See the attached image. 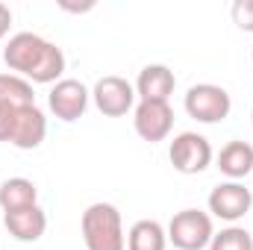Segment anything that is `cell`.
<instances>
[{
    "instance_id": "1",
    "label": "cell",
    "mask_w": 253,
    "mask_h": 250,
    "mask_svg": "<svg viewBox=\"0 0 253 250\" xmlns=\"http://www.w3.org/2000/svg\"><path fill=\"white\" fill-rule=\"evenodd\" d=\"M3 62L9 71L30 83H59L65 71V53L53 42L36 36V33H15L9 44L3 47Z\"/></svg>"
},
{
    "instance_id": "2",
    "label": "cell",
    "mask_w": 253,
    "mask_h": 250,
    "mask_svg": "<svg viewBox=\"0 0 253 250\" xmlns=\"http://www.w3.org/2000/svg\"><path fill=\"white\" fill-rule=\"evenodd\" d=\"M47 135V118L44 112L30 106H9L0 103V141L18 147V150H36Z\"/></svg>"
},
{
    "instance_id": "3",
    "label": "cell",
    "mask_w": 253,
    "mask_h": 250,
    "mask_svg": "<svg viewBox=\"0 0 253 250\" xmlns=\"http://www.w3.org/2000/svg\"><path fill=\"white\" fill-rule=\"evenodd\" d=\"M80 227L85 250H126L124 221L112 203H91L83 212Z\"/></svg>"
},
{
    "instance_id": "4",
    "label": "cell",
    "mask_w": 253,
    "mask_h": 250,
    "mask_svg": "<svg viewBox=\"0 0 253 250\" xmlns=\"http://www.w3.org/2000/svg\"><path fill=\"white\" fill-rule=\"evenodd\" d=\"M168 242L177 250H203L209 248L215 227H212V215L200 212V209H183L171 218L168 224Z\"/></svg>"
},
{
    "instance_id": "5",
    "label": "cell",
    "mask_w": 253,
    "mask_h": 250,
    "mask_svg": "<svg viewBox=\"0 0 253 250\" xmlns=\"http://www.w3.org/2000/svg\"><path fill=\"white\" fill-rule=\"evenodd\" d=\"M230 109H233L230 91L215 83H197L186 91V112L200 124H218L230 115Z\"/></svg>"
},
{
    "instance_id": "6",
    "label": "cell",
    "mask_w": 253,
    "mask_h": 250,
    "mask_svg": "<svg viewBox=\"0 0 253 250\" xmlns=\"http://www.w3.org/2000/svg\"><path fill=\"white\" fill-rule=\"evenodd\" d=\"M212 156H215L212 144L200 132H180V135H174L171 150H168V159H171V165L180 174H203L212 165Z\"/></svg>"
},
{
    "instance_id": "7",
    "label": "cell",
    "mask_w": 253,
    "mask_h": 250,
    "mask_svg": "<svg viewBox=\"0 0 253 250\" xmlns=\"http://www.w3.org/2000/svg\"><path fill=\"white\" fill-rule=\"evenodd\" d=\"M91 97H94V106L106 118H121L135 106V85H129L124 77L109 74V77H100L94 83Z\"/></svg>"
},
{
    "instance_id": "8",
    "label": "cell",
    "mask_w": 253,
    "mask_h": 250,
    "mask_svg": "<svg viewBox=\"0 0 253 250\" xmlns=\"http://www.w3.org/2000/svg\"><path fill=\"white\" fill-rule=\"evenodd\" d=\"M253 206V194L248 186L230 180V183H218L209 191V212L221 221L236 224L239 218H245Z\"/></svg>"
},
{
    "instance_id": "9",
    "label": "cell",
    "mask_w": 253,
    "mask_h": 250,
    "mask_svg": "<svg viewBox=\"0 0 253 250\" xmlns=\"http://www.w3.org/2000/svg\"><path fill=\"white\" fill-rule=\"evenodd\" d=\"M88 88L80 83V80H59L53 88H50V94H47V106H50V112L65 121V124H71V121H77V118H83V112H85V106H88Z\"/></svg>"
},
{
    "instance_id": "10",
    "label": "cell",
    "mask_w": 253,
    "mask_h": 250,
    "mask_svg": "<svg viewBox=\"0 0 253 250\" xmlns=\"http://www.w3.org/2000/svg\"><path fill=\"white\" fill-rule=\"evenodd\" d=\"M132 124H135V132L144 141H150V144L165 141L171 126H174V109H171V103H144V100H138Z\"/></svg>"
},
{
    "instance_id": "11",
    "label": "cell",
    "mask_w": 253,
    "mask_h": 250,
    "mask_svg": "<svg viewBox=\"0 0 253 250\" xmlns=\"http://www.w3.org/2000/svg\"><path fill=\"white\" fill-rule=\"evenodd\" d=\"M177 77L168 65H144L138 80H135V97L144 103H168L174 94Z\"/></svg>"
},
{
    "instance_id": "12",
    "label": "cell",
    "mask_w": 253,
    "mask_h": 250,
    "mask_svg": "<svg viewBox=\"0 0 253 250\" xmlns=\"http://www.w3.org/2000/svg\"><path fill=\"white\" fill-rule=\"evenodd\" d=\"M3 227L18 242H39L44 236V230H47V215L36 203V206L18 209V212H3Z\"/></svg>"
},
{
    "instance_id": "13",
    "label": "cell",
    "mask_w": 253,
    "mask_h": 250,
    "mask_svg": "<svg viewBox=\"0 0 253 250\" xmlns=\"http://www.w3.org/2000/svg\"><path fill=\"white\" fill-rule=\"evenodd\" d=\"M218 171L227 174L236 183L242 177L253 174V144H248V141H230V144H224L221 153H218Z\"/></svg>"
},
{
    "instance_id": "14",
    "label": "cell",
    "mask_w": 253,
    "mask_h": 250,
    "mask_svg": "<svg viewBox=\"0 0 253 250\" xmlns=\"http://www.w3.org/2000/svg\"><path fill=\"white\" fill-rule=\"evenodd\" d=\"M36 203H39V188L33 180L12 177L0 186V209L3 212H18V209L36 206Z\"/></svg>"
},
{
    "instance_id": "15",
    "label": "cell",
    "mask_w": 253,
    "mask_h": 250,
    "mask_svg": "<svg viewBox=\"0 0 253 250\" xmlns=\"http://www.w3.org/2000/svg\"><path fill=\"white\" fill-rule=\"evenodd\" d=\"M168 248V233L159 221H135L132 230L126 233V250H165Z\"/></svg>"
},
{
    "instance_id": "16",
    "label": "cell",
    "mask_w": 253,
    "mask_h": 250,
    "mask_svg": "<svg viewBox=\"0 0 253 250\" xmlns=\"http://www.w3.org/2000/svg\"><path fill=\"white\" fill-rule=\"evenodd\" d=\"M0 103H9V106H30V103H36L33 83L18 77V74H0Z\"/></svg>"
},
{
    "instance_id": "17",
    "label": "cell",
    "mask_w": 253,
    "mask_h": 250,
    "mask_svg": "<svg viewBox=\"0 0 253 250\" xmlns=\"http://www.w3.org/2000/svg\"><path fill=\"white\" fill-rule=\"evenodd\" d=\"M209 250H253V236L245 227H227L212 236Z\"/></svg>"
},
{
    "instance_id": "18",
    "label": "cell",
    "mask_w": 253,
    "mask_h": 250,
    "mask_svg": "<svg viewBox=\"0 0 253 250\" xmlns=\"http://www.w3.org/2000/svg\"><path fill=\"white\" fill-rule=\"evenodd\" d=\"M230 12H233V21L239 30L253 33V0H236Z\"/></svg>"
},
{
    "instance_id": "19",
    "label": "cell",
    "mask_w": 253,
    "mask_h": 250,
    "mask_svg": "<svg viewBox=\"0 0 253 250\" xmlns=\"http://www.w3.org/2000/svg\"><path fill=\"white\" fill-rule=\"evenodd\" d=\"M9 27H12V12H9L6 3H0V39L9 33Z\"/></svg>"
},
{
    "instance_id": "20",
    "label": "cell",
    "mask_w": 253,
    "mask_h": 250,
    "mask_svg": "<svg viewBox=\"0 0 253 250\" xmlns=\"http://www.w3.org/2000/svg\"><path fill=\"white\" fill-rule=\"evenodd\" d=\"M251 118H253V115H251Z\"/></svg>"
}]
</instances>
